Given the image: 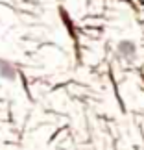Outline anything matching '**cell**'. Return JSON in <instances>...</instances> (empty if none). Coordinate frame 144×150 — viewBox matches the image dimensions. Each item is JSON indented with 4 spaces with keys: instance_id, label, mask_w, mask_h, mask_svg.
<instances>
[{
    "instance_id": "obj_1",
    "label": "cell",
    "mask_w": 144,
    "mask_h": 150,
    "mask_svg": "<svg viewBox=\"0 0 144 150\" xmlns=\"http://www.w3.org/2000/svg\"><path fill=\"white\" fill-rule=\"evenodd\" d=\"M0 78L4 82H15L17 80V69L11 61L0 59Z\"/></svg>"
},
{
    "instance_id": "obj_2",
    "label": "cell",
    "mask_w": 144,
    "mask_h": 150,
    "mask_svg": "<svg viewBox=\"0 0 144 150\" xmlns=\"http://www.w3.org/2000/svg\"><path fill=\"white\" fill-rule=\"evenodd\" d=\"M118 52H120L124 57H128V59L131 61V59L135 57V54H137V45H135L133 41H120Z\"/></svg>"
}]
</instances>
